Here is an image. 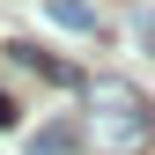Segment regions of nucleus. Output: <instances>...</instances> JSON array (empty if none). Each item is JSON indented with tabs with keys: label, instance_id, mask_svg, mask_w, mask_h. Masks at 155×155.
<instances>
[{
	"label": "nucleus",
	"instance_id": "1",
	"mask_svg": "<svg viewBox=\"0 0 155 155\" xmlns=\"http://www.w3.org/2000/svg\"><path fill=\"white\" fill-rule=\"evenodd\" d=\"M89 96V133H96V148L104 155H140L155 140V104L133 81H118V74H96V81H81Z\"/></svg>",
	"mask_w": 155,
	"mask_h": 155
},
{
	"label": "nucleus",
	"instance_id": "2",
	"mask_svg": "<svg viewBox=\"0 0 155 155\" xmlns=\"http://www.w3.org/2000/svg\"><path fill=\"white\" fill-rule=\"evenodd\" d=\"M8 59H15V67H30V74H45V81H59V89H81V74L59 67V59H45L37 45H8Z\"/></svg>",
	"mask_w": 155,
	"mask_h": 155
},
{
	"label": "nucleus",
	"instance_id": "3",
	"mask_svg": "<svg viewBox=\"0 0 155 155\" xmlns=\"http://www.w3.org/2000/svg\"><path fill=\"white\" fill-rule=\"evenodd\" d=\"M45 15H52V22H59V30H74V37H96V15L81 8V0H52Z\"/></svg>",
	"mask_w": 155,
	"mask_h": 155
},
{
	"label": "nucleus",
	"instance_id": "4",
	"mask_svg": "<svg viewBox=\"0 0 155 155\" xmlns=\"http://www.w3.org/2000/svg\"><path fill=\"white\" fill-rule=\"evenodd\" d=\"M67 148H74V133H67V126H52V133H37V155H67Z\"/></svg>",
	"mask_w": 155,
	"mask_h": 155
},
{
	"label": "nucleus",
	"instance_id": "5",
	"mask_svg": "<svg viewBox=\"0 0 155 155\" xmlns=\"http://www.w3.org/2000/svg\"><path fill=\"white\" fill-rule=\"evenodd\" d=\"M15 118H22V111H15V96L0 89V126H15Z\"/></svg>",
	"mask_w": 155,
	"mask_h": 155
}]
</instances>
